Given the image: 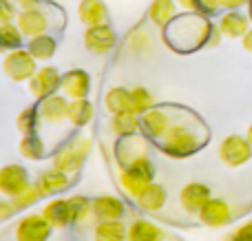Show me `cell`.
<instances>
[{
  "instance_id": "7402d4cb",
  "label": "cell",
  "mask_w": 252,
  "mask_h": 241,
  "mask_svg": "<svg viewBox=\"0 0 252 241\" xmlns=\"http://www.w3.org/2000/svg\"><path fill=\"white\" fill-rule=\"evenodd\" d=\"M126 237H128V226H124L120 219L97 221L95 230H93L95 241H126Z\"/></svg>"
},
{
  "instance_id": "603a6c76",
  "label": "cell",
  "mask_w": 252,
  "mask_h": 241,
  "mask_svg": "<svg viewBox=\"0 0 252 241\" xmlns=\"http://www.w3.org/2000/svg\"><path fill=\"white\" fill-rule=\"evenodd\" d=\"M93 115H95V109L93 104L87 100V97H80V100H69V111H66V120H69L73 126L82 128L87 124L93 122Z\"/></svg>"
},
{
  "instance_id": "d590c367",
  "label": "cell",
  "mask_w": 252,
  "mask_h": 241,
  "mask_svg": "<svg viewBox=\"0 0 252 241\" xmlns=\"http://www.w3.org/2000/svg\"><path fill=\"white\" fill-rule=\"evenodd\" d=\"M177 4L186 11H199V0H177Z\"/></svg>"
},
{
  "instance_id": "d4e9b609",
  "label": "cell",
  "mask_w": 252,
  "mask_h": 241,
  "mask_svg": "<svg viewBox=\"0 0 252 241\" xmlns=\"http://www.w3.org/2000/svg\"><path fill=\"white\" fill-rule=\"evenodd\" d=\"M104 109L109 111L111 115L130 111V89H124V87L109 89L104 95Z\"/></svg>"
},
{
  "instance_id": "8fae6325",
  "label": "cell",
  "mask_w": 252,
  "mask_h": 241,
  "mask_svg": "<svg viewBox=\"0 0 252 241\" xmlns=\"http://www.w3.org/2000/svg\"><path fill=\"white\" fill-rule=\"evenodd\" d=\"M213 197L210 195V188L206 184H199V181H190L182 188L179 193V206L188 212V215H195L201 208L206 206V202Z\"/></svg>"
},
{
  "instance_id": "f546056e",
  "label": "cell",
  "mask_w": 252,
  "mask_h": 241,
  "mask_svg": "<svg viewBox=\"0 0 252 241\" xmlns=\"http://www.w3.org/2000/svg\"><path fill=\"white\" fill-rule=\"evenodd\" d=\"M40 113H38V106H29L25 109L22 113H18L16 118V126L22 135H31V133L38 131V122H40Z\"/></svg>"
},
{
  "instance_id": "cb8c5ba5",
  "label": "cell",
  "mask_w": 252,
  "mask_h": 241,
  "mask_svg": "<svg viewBox=\"0 0 252 241\" xmlns=\"http://www.w3.org/2000/svg\"><path fill=\"white\" fill-rule=\"evenodd\" d=\"M78 18L82 25L93 27L106 22V7L102 0H80L78 4Z\"/></svg>"
},
{
  "instance_id": "2e32d148",
  "label": "cell",
  "mask_w": 252,
  "mask_h": 241,
  "mask_svg": "<svg viewBox=\"0 0 252 241\" xmlns=\"http://www.w3.org/2000/svg\"><path fill=\"white\" fill-rule=\"evenodd\" d=\"M124 212H126L124 202L120 197H115V195H100V197H95L91 204V215L95 217L97 221L122 219Z\"/></svg>"
},
{
  "instance_id": "5bb4252c",
  "label": "cell",
  "mask_w": 252,
  "mask_h": 241,
  "mask_svg": "<svg viewBox=\"0 0 252 241\" xmlns=\"http://www.w3.org/2000/svg\"><path fill=\"white\" fill-rule=\"evenodd\" d=\"M197 215H199L201 224L208 226V228H221V226H226L228 221H230L232 211H230V206H228L223 199H213L210 197L208 202H206V206L201 208Z\"/></svg>"
},
{
  "instance_id": "60d3db41",
  "label": "cell",
  "mask_w": 252,
  "mask_h": 241,
  "mask_svg": "<svg viewBox=\"0 0 252 241\" xmlns=\"http://www.w3.org/2000/svg\"><path fill=\"white\" fill-rule=\"evenodd\" d=\"M226 241H235V239H232V237H230V239H226Z\"/></svg>"
},
{
  "instance_id": "ffe728a7",
  "label": "cell",
  "mask_w": 252,
  "mask_h": 241,
  "mask_svg": "<svg viewBox=\"0 0 252 241\" xmlns=\"http://www.w3.org/2000/svg\"><path fill=\"white\" fill-rule=\"evenodd\" d=\"M139 211L144 212H159L166 204V188L161 184H151L135 197Z\"/></svg>"
},
{
  "instance_id": "8d00e7d4",
  "label": "cell",
  "mask_w": 252,
  "mask_h": 241,
  "mask_svg": "<svg viewBox=\"0 0 252 241\" xmlns=\"http://www.w3.org/2000/svg\"><path fill=\"white\" fill-rule=\"evenodd\" d=\"M241 47H244L248 53H252V27L244 33V38H241Z\"/></svg>"
},
{
  "instance_id": "74e56055",
  "label": "cell",
  "mask_w": 252,
  "mask_h": 241,
  "mask_svg": "<svg viewBox=\"0 0 252 241\" xmlns=\"http://www.w3.org/2000/svg\"><path fill=\"white\" fill-rule=\"evenodd\" d=\"M246 2H248V0H221V9H237Z\"/></svg>"
},
{
  "instance_id": "e0dca14e",
  "label": "cell",
  "mask_w": 252,
  "mask_h": 241,
  "mask_svg": "<svg viewBox=\"0 0 252 241\" xmlns=\"http://www.w3.org/2000/svg\"><path fill=\"white\" fill-rule=\"evenodd\" d=\"M16 25L20 27V31L27 35V38H35V35H42L49 27V18L42 9H27V11H20L16 18Z\"/></svg>"
},
{
  "instance_id": "6da1fadb",
  "label": "cell",
  "mask_w": 252,
  "mask_h": 241,
  "mask_svg": "<svg viewBox=\"0 0 252 241\" xmlns=\"http://www.w3.org/2000/svg\"><path fill=\"white\" fill-rule=\"evenodd\" d=\"M159 144L166 155L184 159V157H190L192 153H197L204 146V137L197 135V131L188 122H175L170 124V128L159 140Z\"/></svg>"
},
{
  "instance_id": "3957f363",
  "label": "cell",
  "mask_w": 252,
  "mask_h": 241,
  "mask_svg": "<svg viewBox=\"0 0 252 241\" xmlns=\"http://www.w3.org/2000/svg\"><path fill=\"white\" fill-rule=\"evenodd\" d=\"M89 149H91V140H87V137H75L71 144L62 146V149L53 155V166L69 173V175H73L84 164V157L89 155Z\"/></svg>"
},
{
  "instance_id": "7c38bea8",
  "label": "cell",
  "mask_w": 252,
  "mask_h": 241,
  "mask_svg": "<svg viewBox=\"0 0 252 241\" xmlns=\"http://www.w3.org/2000/svg\"><path fill=\"white\" fill-rule=\"evenodd\" d=\"M142 118V133L151 140L159 142L161 137L166 135V131L170 128V118L166 113V109H159V106H153L146 113L139 115Z\"/></svg>"
},
{
  "instance_id": "5b68a950",
  "label": "cell",
  "mask_w": 252,
  "mask_h": 241,
  "mask_svg": "<svg viewBox=\"0 0 252 241\" xmlns=\"http://www.w3.org/2000/svg\"><path fill=\"white\" fill-rule=\"evenodd\" d=\"M252 157V144L246 135H228L219 144V159L230 168H239Z\"/></svg>"
},
{
  "instance_id": "52a82bcc",
  "label": "cell",
  "mask_w": 252,
  "mask_h": 241,
  "mask_svg": "<svg viewBox=\"0 0 252 241\" xmlns=\"http://www.w3.org/2000/svg\"><path fill=\"white\" fill-rule=\"evenodd\" d=\"M60 87H62V73L56 66H40L33 73V78L27 82V89H29V93L35 100L53 95V93L60 91Z\"/></svg>"
},
{
  "instance_id": "4316f807",
  "label": "cell",
  "mask_w": 252,
  "mask_h": 241,
  "mask_svg": "<svg viewBox=\"0 0 252 241\" xmlns=\"http://www.w3.org/2000/svg\"><path fill=\"white\" fill-rule=\"evenodd\" d=\"M177 13V2L175 0H153L148 7V18L153 20V25L166 27Z\"/></svg>"
},
{
  "instance_id": "ac0fdd59",
  "label": "cell",
  "mask_w": 252,
  "mask_h": 241,
  "mask_svg": "<svg viewBox=\"0 0 252 241\" xmlns=\"http://www.w3.org/2000/svg\"><path fill=\"white\" fill-rule=\"evenodd\" d=\"M248 25H250L248 16H244V13L237 11V9H228L221 16V20L217 22L223 38H244V33L250 29Z\"/></svg>"
},
{
  "instance_id": "ba28073f",
  "label": "cell",
  "mask_w": 252,
  "mask_h": 241,
  "mask_svg": "<svg viewBox=\"0 0 252 241\" xmlns=\"http://www.w3.org/2000/svg\"><path fill=\"white\" fill-rule=\"evenodd\" d=\"M115 31L109 22H102V25H93L84 29V47L91 53H109L115 47Z\"/></svg>"
},
{
  "instance_id": "e575fe53",
  "label": "cell",
  "mask_w": 252,
  "mask_h": 241,
  "mask_svg": "<svg viewBox=\"0 0 252 241\" xmlns=\"http://www.w3.org/2000/svg\"><path fill=\"white\" fill-rule=\"evenodd\" d=\"M13 18H18V7H13L11 0H2L0 2V25H7Z\"/></svg>"
},
{
  "instance_id": "1f68e13d",
  "label": "cell",
  "mask_w": 252,
  "mask_h": 241,
  "mask_svg": "<svg viewBox=\"0 0 252 241\" xmlns=\"http://www.w3.org/2000/svg\"><path fill=\"white\" fill-rule=\"evenodd\" d=\"M153 106L155 104H153V95L148 89H144V87L130 89V111H133V113L142 115V113H146L148 109H153Z\"/></svg>"
},
{
  "instance_id": "d6986e66",
  "label": "cell",
  "mask_w": 252,
  "mask_h": 241,
  "mask_svg": "<svg viewBox=\"0 0 252 241\" xmlns=\"http://www.w3.org/2000/svg\"><path fill=\"white\" fill-rule=\"evenodd\" d=\"M42 215L53 228H64V226L73 224V211H71L69 199H53L42 208Z\"/></svg>"
},
{
  "instance_id": "277c9868",
  "label": "cell",
  "mask_w": 252,
  "mask_h": 241,
  "mask_svg": "<svg viewBox=\"0 0 252 241\" xmlns=\"http://www.w3.org/2000/svg\"><path fill=\"white\" fill-rule=\"evenodd\" d=\"M35 58L31 56L29 49H13L4 56V62H2V69L7 73L9 80L13 82H29L33 78L35 69Z\"/></svg>"
},
{
  "instance_id": "9a60e30c",
  "label": "cell",
  "mask_w": 252,
  "mask_h": 241,
  "mask_svg": "<svg viewBox=\"0 0 252 241\" xmlns=\"http://www.w3.org/2000/svg\"><path fill=\"white\" fill-rule=\"evenodd\" d=\"M66 111H69V97L66 95H47L38 102V113L42 118V122L49 124H60L62 120H66Z\"/></svg>"
},
{
  "instance_id": "30bf717a",
  "label": "cell",
  "mask_w": 252,
  "mask_h": 241,
  "mask_svg": "<svg viewBox=\"0 0 252 241\" xmlns=\"http://www.w3.org/2000/svg\"><path fill=\"white\" fill-rule=\"evenodd\" d=\"M62 95H66L69 100H80L87 97L91 91V75L84 69H71L66 73H62Z\"/></svg>"
},
{
  "instance_id": "4dcf8cb0",
  "label": "cell",
  "mask_w": 252,
  "mask_h": 241,
  "mask_svg": "<svg viewBox=\"0 0 252 241\" xmlns=\"http://www.w3.org/2000/svg\"><path fill=\"white\" fill-rule=\"evenodd\" d=\"M22 38H25V33L20 31V27H18V25H13V22L0 25V42H2L4 49H9V51L20 49Z\"/></svg>"
},
{
  "instance_id": "f1b7e54d",
  "label": "cell",
  "mask_w": 252,
  "mask_h": 241,
  "mask_svg": "<svg viewBox=\"0 0 252 241\" xmlns=\"http://www.w3.org/2000/svg\"><path fill=\"white\" fill-rule=\"evenodd\" d=\"M18 151H20V155L25 159H40L44 153V144L35 133H31V135H22L20 144H18Z\"/></svg>"
},
{
  "instance_id": "44dd1931",
  "label": "cell",
  "mask_w": 252,
  "mask_h": 241,
  "mask_svg": "<svg viewBox=\"0 0 252 241\" xmlns=\"http://www.w3.org/2000/svg\"><path fill=\"white\" fill-rule=\"evenodd\" d=\"M109 126H111V131H113L118 137L137 135L139 128H142V118H139L137 113H133V111H126V113L111 115Z\"/></svg>"
},
{
  "instance_id": "7a4b0ae2",
  "label": "cell",
  "mask_w": 252,
  "mask_h": 241,
  "mask_svg": "<svg viewBox=\"0 0 252 241\" xmlns=\"http://www.w3.org/2000/svg\"><path fill=\"white\" fill-rule=\"evenodd\" d=\"M153 177H155L153 164L148 162V157H139L124 166L122 175H120V186L135 199L146 186L153 184Z\"/></svg>"
},
{
  "instance_id": "83f0119b",
  "label": "cell",
  "mask_w": 252,
  "mask_h": 241,
  "mask_svg": "<svg viewBox=\"0 0 252 241\" xmlns=\"http://www.w3.org/2000/svg\"><path fill=\"white\" fill-rule=\"evenodd\" d=\"M27 49L31 51V56L35 58V60H51L53 53H56L58 49V42L51 38V35H35V38H29V42H27Z\"/></svg>"
},
{
  "instance_id": "f35d334b",
  "label": "cell",
  "mask_w": 252,
  "mask_h": 241,
  "mask_svg": "<svg viewBox=\"0 0 252 241\" xmlns=\"http://www.w3.org/2000/svg\"><path fill=\"white\" fill-rule=\"evenodd\" d=\"M11 211H16V208H13L11 204L2 202V208H0V219H9V215H11Z\"/></svg>"
},
{
  "instance_id": "d6a6232c",
  "label": "cell",
  "mask_w": 252,
  "mask_h": 241,
  "mask_svg": "<svg viewBox=\"0 0 252 241\" xmlns=\"http://www.w3.org/2000/svg\"><path fill=\"white\" fill-rule=\"evenodd\" d=\"M69 204H71V211H73V224H82L89 217V212H91L93 199L84 197V195H73V197H69Z\"/></svg>"
},
{
  "instance_id": "484cf974",
  "label": "cell",
  "mask_w": 252,
  "mask_h": 241,
  "mask_svg": "<svg viewBox=\"0 0 252 241\" xmlns=\"http://www.w3.org/2000/svg\"><path fill=\"white\" fill-rule=\"evenodd\" d=\"M161 239H164V233L146 219H135L128 226V237H126V241H161Z\"/></svg>"
},
{
  "instance_id": "ab89813d",
  "label": "cell",
  "mask_w": 252,
  "mask_h": 241,
  "mask_svg": "<svg viewBox=\"0 0 252 241\" xmlns=\"http://www.w3.org/2000/svg\"><path fill=\"white\" fill-rule=\"evenodd\" d=\"M246 137H248V142H250V144H252V124H250V126H248V131H246Z\"/></svg>"
},
{
  "instance_id": "4fadbf2b",
  "label": "cell",
  "mask_w": 252,
  "mask_h": 241,
  "mask_svg": "<svg viewBox=\"0 0 252 241\" xmlns=\"http://www.w3.org/2000/svg\"><path fill=\"white\" fill-rule=\"evenodd\" d=\"M35 186L40 188L42 197H56V195L64 193V190L71 186V175H69V173H64V171H60V168L53 166V168L44 171L42 175L38 177Z\"/></svg>"
},
{
  "instance_id": "8992f818",
  "label": "cell",
  "mask_w": 252,
  "mask_h": 241,
  "mask_svg": "<svg viewBox=\"0 0 252 241\" xmlns=\"http://www.w3.org/2000/svg\"><path fill=\"white\" fill-rule=\"evenodd\" d=\"M51 228L53 226L47 221V217L42 212H31L25 215L13 228L16 241H49L51 237Z\"/></svg>"
},
{
  "instance_id": "836d02e7",
  "label": "cell",
  "mask_w": 252,
  "mask_h": 241,
  "mask_svg": "<svg viewBox=\"0 0 252 241\" xmlns=\"http://www.w3.org/2000/svg\"><path fill=\"white\" fill-rule=\"evenodd\" d=\"M40 197H42V193H40L38 186H29V188L22 190L20 195L11 197V206L16 208V211H22V208H29L31 204H35Z\"/></svg>"
},
{
  "instance_id": "9c48e42d",
  "label": "cell",
  "mask_w": 252,
  "mask_h": 241,
  "mask_svg": "<svg viewBox=\"0 0 252 241\" xmlns=\"http://www.w3.org/2000/svg\"><path fill=\"white\" fill-rule=\"evenodd\" d=\"M29 175H27V171L22 166H18V164H9V166H4L2 171H0V193L4 195V197H16V195H20L22 190L29 188Z\"/></svg>"
}]
</instances>
